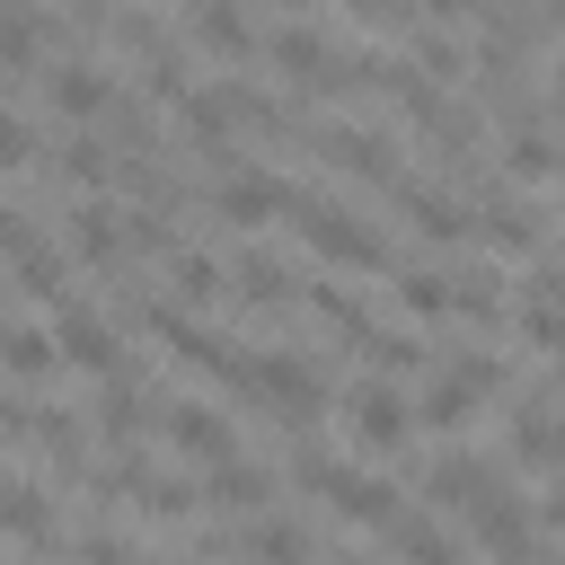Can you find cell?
<instances>
[{"instance_id":"1","label":"cell","mask_w":565,"mask_h":565,"mask_svg":"<svg viewBox=\"0 0 565 565\" xmlns=\"http://www.w3.org/2000/svg\"><path fill=\"white\" fill-rule=\"evenodd\" d=\"M300 238H309V256H327V265L388 274V238H380L362 212H344V203H300Z\"/></svg>"},{"instance_id":"2","label":"cell","mask_w":565,"mask_h":565,"mask_svg":"<svg viewBox=\"0 0 565 565\" xmlns=\"http://www.w3.org/2000/svg\"><path fill=\"white\" fill-rule=\"evenodd\" d=\"M238 388H247V397H265L282 424H318V406H327V397H318V371H309L300 353H247Z\"/></svg>"},{"instance_id":"3","label":"cell","mask_w":565,"mask_h":565,"mask_svg":"<svg viewBox=\"0 0 565 565\" xmlns=\"http://www.w3.org/2000/svg\"><path fill=\"white\" fill-rule=\"evenodd\" d=\"M221 221H238V230H265V221H282V212H300V194L274 177V168H221Z\"/></svg>"},{"instance_id":"4","label":"cell","mask_w":565,"mask_h":565,"mask_svg":"<svg viewBox=\"0 0 565 565\" xmlns=\"http://www.w3.org/2000/svg\"><path fill=\"white\" fill-rule=\"evenodd\" d=\"M406 424H415V406H406L388 380H362V388L344 397V433H353V441H371V450H397V441H406Z\"/></svg>"},{"instance_id":"5","label":"cell","mask_w":565,"mask_h":565,"mask_svg":"<svg viewBox=\"0 0 565 565\" xmlns=\"http://www.w3.org/2000/svg\"><path fill=\"white\" fill-rule=\"evenodd\" d=\"M318 159H327V168H353V177H371V185H397V177H406L397 150H388L380 132H353V124H318Z\"/></svg>"},{"instance_id":"6","label":"cell","mask_w":565,"mask_h":565,"mask_svg":"<svg viewBox=\"0 0 565 565\" xmlns=\"http://www.w3.org/2000/svg\"><path fill=\"white\" fill-rule=\"evenodd\" d=\"M318 486H327V503H335L344 521H362V530H388V521H397V486L371 477V468H327Z\"/></svg>"},{"instance_id":"7","label":"cell","mask_w":565,"mask_h":565,"mask_svg":"<svg viewBox=\"0 0 565 565\" xmlns=\"http://www.w3.org/2000/svg\"><path fill=\"white\" fill-rule=\"evenodd\" d=\"M53 344H62V362H71V371H97V380H106V371H124V362H115V327H106L97 309H71V300H62Z\"/></svg>"},{"instance_id":"8","label":"cell","mask_w":565,"mask_h":565,"mask_svg":"<svg viewBox=\"0 0 565 565\" xmlns=\"http://www.w3.org/2000/svg\"><path fill=\"white\" fill-rule=\"evenodd\" d=\"M168 441L185 450V459H238V433H230V415H212L203 397H185V406H168Z\"/></svg>"},{"instance_id":"9","label":"cell","mask_w":565,"mask_h":565,"mask_svg":"<svg viewBox=\"0 0 565 565\" xmlns=\"http://www.w3.org/2000/svg\"><path fill=\"white\" fill-rule=\"evenodd\" d=\"M44 97H53V115H71V124H88V115H106V71L97 62H53L44 71Z\"/></svg>"},{"instance_id":"10","label":"cell","mask_w":565,"mask_h":565,"mask_svg":"<svg viewBox=\"0 0 565 565\" xmlns=\"http://www.w3.org/2000/svg\"><path fill=\"white\" fill-rule=\"evenodd\" d=\"M477 547H486L494 565H530V512H521L512 494H486V503H477Z\"/></svg>"},{"instance_id":"11","label":"cell","mask_w":565,"mask_h":565,"mask_svg":"<svg viewBox=\"0 0 565 565\" xmlns=\"http://www.w3.org/2000/svg\"><path fill=\"white\" fill-rule=\"evenodd\" d=\"M512 459H521V468H547V477L565 468V415H556L547 397L521 406V424H512Z\"/></svg>"},{"instance_id":"12","label":"cell","mask_w":565,"mask_h":565,"mask_svg":"<svg viewBox=\"0 0 565 565\" xmlns=\"http://www.w3.org/2000/svg\"><path fill=\"white\" fill-rule=\"evenodd\" d=\"M132 247V221H115V203H79L71 212V256L79 265H115Z\"/></svg>"},{"instance_id":"13","label":"cell","mask_w":565,"mask_h":565,"mask_svg":"<svg viewBox=\"0 0 565 565\" xmlns=\"http://www.w3.org/2000/svg\"><path fill=\"white\" fill-rule=\"evenodd\" d=\"M397 212H406V221H415V230H424L433 247L468 238V212H459V203H450L441 185H406V177H397Z\"/></svg>"},{"instance_id":"14","label":"cell","mask_w":565,"mask_h":565,"mask_svg":"<svg viewBox=\"0 0 565 565\" xmlns=\"http://www.w3.org/2000/svg\"><path fill=\"white\" fill-rule=\"evenodd\" d=\"M265 494H274V477L247 468V459H212L203 468V503H221V512H256Z\"/></svg>"},{"instance_id":"15","label":"cell","mask_w":565,"mask_h":565,"mask_svg":"<svg viewBox=\"0 0 565 565\" xmlns=\"http://www.w3.org/2000/svg\"><path fill=\"white\" fill-rule=\"evenodd\" d=\"M0 530H9V539H26V547H53V530H62V521H53V503H44L35 486H18V477H9V486H0Z\"/></svg>"},{"instance_id":"16","label":"cell","mask_w":565,"mask_h":565,"mask_svg":"<svg viewBox=\"0 0 565 565\" xmlns=\"http://www.w3.org/2000/svg\"><path fill=\"white\" fill-rule=\"evenodd\" d=\"M53 362H62V344H53V327H18V318L0 327V371H9V380H44Z\"/></svg>"},{"instance_id":"17","label":"cell","mask_w":565,"mask_h":565,"mask_svg":"<svg viewBox=\"0 0 565 565\" xmlns=\"http://www.w3.org/2000/svg\"><path fill=\"white\" fill-rule=\"evenodd\" d=\"M141 415H150L141 380H132V371H106V388H97V424H106V441H132V433H141Z\"/></svg>"},{"instance_id":"18","label":"cell","mask_w":565,"mask_h":565,"mask_svg":"<svg viewBox=\"0 0 565 565\" xmlns=\"http://www.w3.org/2000/svg\"><path fill=\"white\" fill-rule=\"evenodd\" d=\"M185 18H194V35H203L212 53L247 62V18H238V0H185Z\"/></svg>"},{"instance_id":"19","label":"cell","mask_w":565,"mask_h":565,"mask_svg":"<svg viewBox=\"0 0 565 565\" xmlns=\"http://www.w3.org/2000/svg\"><path fill=\"white\" fill-rule=\"evenodd\" d=\"M265 53H274V71H291V79H318V71L335 62V53H327V35H309V26H274V44H265Z\"/></svg>"},{"instance_id":"20","label":"cell","mask_w":565,"mask_h":565,"mask_svg":"<svg viewBox=\"0 0 565 565\" xmlns=\"http://www.w3.org/2000/svg\"><path fill=\"white\" fill-rule=\"evenodd\" d=\"M468 415H477V388H468L459 371H450V380H433V388H424V406H415V424H433V433H459Z\"/></svg>"},{"instance_id":"21","label":"cell","mask_w":565,"mask_h":565,"mask_svg":"<svg viewBox=\"0 0 565 565\" xmlns=\"http://www.w3.org/2000/svg\"><path fill=\"white\" fill-rule=\"evenodd\" d=\"M503 168H512L521 185H547V177H565V150H556L547 132H530V124H521V132H512V150H503Z\"/></svg>"},{"instance_id":"22","label":"cell","mask_w":565,"mask_h":565,"mask_svg":"<svg viewBox=\"0 0 565 565\" xmlns=\"http://www.w3.org/2000/svg\"><path fill=\"white\" fill-rule=\"evenodd\" d=\"M238 547H247L256 565H309V530H300V521H256Z\"/></svg>"},{"instance_id":"23","label":"cell","mask_w":565,"mask_h":565,"mask_svg":"<svg viewBox=\"0 0 565 565\" xmlns=\"http://www.w3.org/2000/svg\"><path fill=\"white\" fill-rule=\"evenodd\" d=\"M468 230H477L486 247H503V256H530V247L547 238V230H539V221H530L521 203H503V212H486V221H468Z\"/></svg>"},{"instance_id":"24","label":"cell","mask_w":565,"mask_h":565,"mask_svg":"<svg viewBox=\"0 0 565 565\" xmlns=\"http://www.w3.org/2000/svg\"><path fill=\"white\" fill-rule=\"evenodd\" d=\"M309 309L335 327V335H353V344H371V309L344 291V282H309Z\"/></svg>"},{"instance_id":"25","label":"cell","mask_w":565,"mask_h":565,"mask_svg":"<svg viewBox=\"0 0 565 565\" xmlns=\"http://www.w3.org/2000/svg\"><path fill=\"white\" fill-rule=\"evenodd\" d=\"M433 494H441V503H486V494H494V468H477L468 450H450V459L433 468Z\"/></svg>"},{"instance_id":"26","label":"cell","mask_w":565,"mask_h":565,"mask_svg":"<svg viewBox=\"0 0 565 565\" xmlns=\"http://www.w3.org/2000/svg\"><path fill=\"white\" fill-rule=\"evenodd\" d=\"M388 539H397V556H406V565H459V547H450L433 521H415V512H397V521H388Z\"/></svg>"},{"instance_id":"27","label":"cell","mask_w":565,"mask_h":565,"mask_svg":"<svg viewBox=\"0 0 565 565\" xmlns=\"http://www.w3.org/2000/svg\"><path fill=\"white\" fill-rule=\"evenodd\" d=\"M9 256H18V291H26V300H62V256H53V247L18 238Z\"/></svg>"},{"instance_id":"28","label":"cell","mask_w":565,"mask_h":565,"mask_svg":"<svg viewBox=\"0 0 565 565\" xmlns=\"http://www.w3.org/2000/svg\"><path fill=\"white\" fill-rule=\"evenodd\" d=\"M397 309L441 318V309H450V274H433V265H397Z\"/></svg>"},{"instance_id":"29","label":"cell","mask_w":565,"mask_h":565,"mask_svg":"<svg viewBox=\"0 0 565 565\" xmlns=\"http://www.w3.org/2000/svg\"><path fill=\"white\" fill-rule=\"evenodd\" d=\"M168 282H177V309H203L221 291V265L212 256H168Z\"/></svg>"},{"instance_id":"30","label":"cell","mask_w":565,"mask_h":565,"mask_svg":"<svg viewBox=\"0 0 565 565\" xmlns=\"http://www.w3.org/2000/svg\"><path fill=\"white\" fill-rule=\"evenodd\" d=\"M238 300H256V309H274V300H291V274H282L274 256H238Z\"/></svg>"},{"instance_id":"31","label":"cell","mask_w":565,"mask_h":565,"mask_svg":"<svg viewBox=\"0 0 565 565\" xmlns=\"http://www.w3.org/2000/svg\"><path fill=\"white\" fill-rule=\"evenodd\" d=\"M494 300H503V274H450V309H468V318H494Z\"/></svg>"},{"instance_id":"32","label":"cell","mask_w":565,"mask_h":565,"mask_svg":"<svg viewBox=\"0 0 565 565\" xmlns=\"http://www.w3.org/2000/svg\"><path fill=\"white\" fill-rule=\"evenodd\" d=\"M415 71H424V79H450V71H459V44H450V35H424V26H415Z\"/></svg>"},{"instance_id":"33","label":"cell","mask_w":565,"mask_h":565,"mask_svg":"<svg viewBox=\"0 0 565 565\" xmlns=\"http://www.w3.org/2000/svg\"><path fill=\"white\" fill-rule=\"evenodd\" d=\"M53 168H62V177H79V185H97V177H106V150H97V141H62V150H53Z\"/></svg>"},{"instance_id":"34","label":"cell","mask_w":565,"mask_h":565,"mask_svg":"<svg viewBox=\"0 0 565 565\" xmlns=\"http://www.w3.org/2000/svg\"><path fill=\"white\" fill-rule=\"evenodd\" d=\"M26 150H35L26 115H9V106H0V168H26Z\"/></svg>"},{"instance_id":"35","label":"cell","mask_w":565,"mask_h":565,"mask_svg":"<svg viewBox=\"0 0 565 565\" xmlns=\"http://www.w3.org/2000/svg\"><path fill=\"white\" fill-rule=\"evenodd\" d=\"M362 353H380L388 371H415V362H424V344H415V335H371Z\"/></svg>"},{"instance_id":"36","label":"cell","mask_w":565,"mask_h":565,"mask_svg":"<svg viewBox=\"0 0 565 565\" xmlns=\"http://www.w3.org/2000/svg\"><path fill=\"white\" fill-rule=\"evenodd\" d=\"M459 380L486 397V388H503V362H486V353H459Z\"/></svg>"},{"instance_id":"37","label":"cell","mask_w":565,"mask_h":565,"mask_svg":"<svg viewBox=\"0 0 565 565\" xmlns=\"http://www.w3.org/2000/svg\"><path fill=\"white\" fill-rule=\"evenodd\" d=\"M79 556H88V565H141V556H132L124 539H106V530H97V539H79Z\"/></svg>"},{"instance_id":"38","label":"cell","mask_w":565,"mask_h":565,"mask_svg":"<svg viewBox=\"0 0 565 565\" xmlns=\"http://www.w3.org/2000/svg\"><path fill=\"white\" fill-rule=\"evenodd\" d=\"M344 9H353L362 26H388V18H397V0H344Z\"/></svg>"},{"instance_id":"39","label":"cell","mask_w":565,"mask_h":565,"mask_svg":"<svg viewBox=\"0 0 565 565\" xmlns=\"http://www.w3.org/2000/svg\"><path fill=\"white\" fill-rule=\"evenodd\" d=\"M539 512H547V530H565V468H556V486H547V503H539Z\"/></svg>"},{"instance_id":"40","label":"cell","mask_w":565,"mask_h":565,"mask_svg":"<svg viewBox=\"0 0 565 565\" xmlns=\"http://www.w3.org/2000/svg\"><path fill=\"white\" fill-rule=\"evenodd\" d=\"M424 9H441V18H459V9H486V0H424Z\"/></svg>"},{"instance_id":"41","label":"cell","mask_w":565,"mask_h":565,"mask_svg":"<svg viewBox=\"0 0 565 565\" xmlns=\"http://www.w3.org/2000/svg\"><path fill=\"white\" fill-rule=\"evenodd\" d=\"M18 238H26V230H18V212H0V247H18Z\"/></svg>"},{"instance_id":"42","label":"cell","mask_w":565,"mask_h":565,"mask_svg":"<svg viewBox=\"0 0 565 565\" xmlns=\"http://www.w3.org/2000/svg\"><path fill=\"white\" fill-rule=\"evenodd\" d=\"M0 424H9V397H0Z\"/></svg>"},{"instance_id":"43","label":"cell","mask_w":565,"mask_h":565,"mask_svg":"<svg viewBox=\"0 0 565 565\" xmlns=\"http://www.w3.org/2000/svg\"><path fill=\"white\" fill-rule=\"evenodd\" d=\"M282 9H309V0H282Z\"/></svg>"},{"instance_id":"44","label":"cell","mask_w":565,"mask_h":565,"mask_svg":"<svg viewBox=\"0 0 565 565\" xmlns=\"http://www.w3.org/2000/svg\"><path fill=\"white\" fill-rule=\"evenodd\" d=\"M556 362H565V353H556Z\"/></svg>"}]
</instances>
